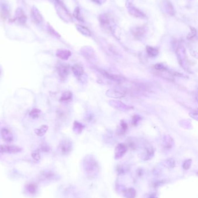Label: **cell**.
I'll return each instance as SVG.
<instances>
[{"mask_svg": "<svg viewBox=\"0 0 198 198\" xmlns=\"http://www.w3.org/2000/svg\"><path fill=\"white\" fill-rule=\"evenodd\" d=\"M84 169L88 176L94 177L99 172V166L96 160L92 156L86 157L84 161Z\"/></svg>", "mask_w": 198, "mask_h": 198, "instance_id": "1", "label": "cell"}, {"mask_svg": "<svg viewBox=\"0 0 198 198\" xmlns=\"http://www.w3.org/2000/svg\"><path fill=\"white\" fill-rule=\"evenodd\" d=\"M56 10L59 16L63 21L69 22L71 21L72 17L64 5L59 0H56Z\"/></svg>", "mask_w": 198, "mask_h": 198, "instance_id": "2", "label": "cell"}, {"mask_svg": "<svg viewBox=\"0 0 198 198\" xmlns=\"http://www.w3.org/2000/svg\"><path fill=\"white\" fill-rule=\"evenodd\" d=\"M26 20L27 17L23 10L21 8H18L15 12V16L13 21L20 25H24L26 24Z\"/></svg>", "mask_w": 198, "mask_h": 198, "instance_id": "3", "label": "cell"}, {"mask_svg": "<svg viewBox=\"0 0 198 198\" xmlns=\"http://www.w3.org/2000/svg\"><path fill=\"white\" fill-rule=\"evenodd\" d=\"M128 149V146L123 143H120L117 144L116 147L114 151V158L115 159H119L123 158V156L125 155Z\"/></svg>", "mask_w": 198, "mask_h": 198, "instance_id": "4", "label": "cell"}, {"mask_svg": "<svg viewBox=\"0 0 198 198\" xmlns=\"http://www.w3.org/2000/svg\"><path fill=\"white\" fill-rule=\"evenodd\" d=\"M31 15L32 18L36 23L40 24L43 22V17L39 10L36 7L33 6L31 10Z\"/></svg>", "mask_w": 198, "mask_h": 198, "instance_id": "5", "label": "cell"}, {"mask_svg": "<svg viewBox=\"0 0 198 198\" xmlns=\"http://www.w3.org/2000/svg\"><path fill=\"white\" fill-rule=\"evenodd\" d=\"M60 149L62 154L67 155L72 150V144L70 141L67 140H63L60 144Z\"/></svg>", "mask_w": 198, "mask_h": 198, "instance_id": "6", "label": "cell"}, {"mask_svg": "<svg viewBox=\"0 0 198 198\" xmlns=\"http://www.w3.org/2000/svg\"><path fill=\"white\" fill-rule=\"evenodd\" d=\"M22 151V148L15 146H6L0 144V153H15L19 152Z\"/></svg>", "mask_w": 198, "mask_h": 198, "instance_id": "7", "label": "cell"}, {"mask_svg": "<svg viewBox=\"0 0 198 198\" xmlns=\"http://www.w3.org/2000/svg\"><path fill=\"white\" fill-rule=\"evenodd\" d=\"M57 71L59 77L65 78L69 74V67L65 64H60L57 67Z\"/></svg>", "mask_w": 198, "mask_h": 198, "instance_id": "8", "label": "cell"}, {"mask_svg": "<svg viewBox=\"0 0 198 198\" xmlns=\"http://www.w3.org/2000/svg\"><path fill=\"white\" fill-rule=\"evenodd\" d=\"M154 154V151L152 146H147L144 147L142 153V159L144 160H149L152 158Z\"/></svg>", "mask_w": 198, "mask_h": 198, "instance_id": "9", "label": "cell"}, {"mask_svg": "<svg viewBox=\"0 0 198 198\" xmlns=\"http://www.w3.org/2000/svg\"><path fill=\"white\" fill-rule=\"evenodd\" d=\"M127 8H128V10L130 14L135 17L142 18L145 16V15L143 12H141L138 8L132 6L131 5L130 6H128Z\"/></svg>", "mask_w": 198, "mask_h": 198, "instance_id": "10", "label": "cell"}, {"mask_svg": "<svg viewBox=\"0 0 198 198\" xmlns=\"http://www.w3.org/2000/svg\"><path fill=\"white\" fill-rule=\"evenodd\" d=\"M1 135L3 140L7 142L11 143L13 141V136L11 132L6 128H3L1 130Z\"/></svg>", "mask_w": 198, "mask_h": 198, "instance_id": "11", "label": "cell"}, {"mask_svg": "<svg viewBox=\"0 0 198 198\" xmlns=\"http://www.w3.org/2000/svg\"><path fill=\"white\" fill-rule=\"evenodd\" d=\"M72 70L74 75L77 78L81 77L84 74V68L82 66L79 64H76L72 66Z\"/></svg>", "mask_w": 198, "mask_h": 198, "instance_id": "12", "label": "cell"}, {"mask_svg": "<svg viewBox=\"0 0 198 198\" xmlns=\"http://www.w3.org/2000/svg\"><path fill=\"white\" fill-rule=\"evenodd\" d=\"M100 72L105 77H106L107 79H110L112 81H116V82H120V81H123V78L120 76L110 74V73H107L105 71H101Z\"/></svg>", "mask_w": 198, "mask_h": 198, "instance_id": "13", "label": "cell"}, {"mask_svg": "<svg viewBox=\"0 0 198 198\" xmlns=\"http://www.w3.org/2000/svg\"><path fill=\"white\" fill-rule=\"evenodd\" d=\"M106 95L113 98H121L124 96V93L116 89H109L107 91Z\"/></svg>", "mask_w": 198, "mask_h": 198, "instance_id": "14", "label": "cell"}, {"mask_svg": "<svg viewBox=\"0 0 198 198\" xmlns=\"http://www.w3.org/2000/svg\"><path fill=\"white\" fill-rule=\"evenodd\" d=\"M71 54V52L67 50H58L56 52V56L64 60H67Z\"/></svg>", "mask_w": 198, "mask_h": 198, "instance_id": "15", "label": "cell"}, {"mask_svg": "<svg viewBox=\"0 0 198 198\" xmlns=\"http://www.w3.org/2000/svg\"><path fill=\"white\" fill-rule=\"evenodd\" d=\"M145 33V30L144 27H137L133 29V34L137 38L142 37Z\"/></svg>", "mask_w": 198, "mask_h": 198, "instance_id": "16", "label": "cell"}, {"mask_svg": "<svg viewBox=\"0 0 198 198\" xmlns=\"http://www.w3.org/2000/svg\"><path fill=\"white\" fill-rule=\"evenodd\" d=\"M136 194V191L133 188H127L123 192V195L126 198H135Z\"/></svg>", "mask_w": 198, "mask_h": 198, "instance_id": "17", "label": "cell"}, {"mask_svg": "<svg viewBox=\"0 0 198 198\" xmlns=\"http://www.w3.org/2000/svg\"><path fill=\"white\" fill-rule=\"evenodd\" d=\"M76 28L77 29V30L83 35L87 36V37H90L91 36V31H90V30L87 28L86 27L77 24L76 25Z\"/></svg>", "mask_w": 198, "mask_h": 198, "instance_id": "18", "label": "cell"}, {"mask_svg": "<svg viewBox=\"0 0 198 198\" xmlns=\"http://www.w3.org/2000/svg\"><path fill=\"white\" fill-rule=\"evenodd\" d=\"M48 129V126L47 125H42L41 126H40V128L39 129H35L34 132H35V133L38 136L42 137L46 133Z\"/></svg>", "mask_w": 198, "mask_h": 198, "instance_id": "19", "label": "cell"}, {"mask_svg": "<svg viewBox=\"0 0 198 198\" xmlns=\"http://www.w3.org/2000/svg\"><path fill=\"white\" fill-rule=\"evenodd\" d=\"M99 21H100V24L104 26H107L110 25V23L111 22L110 18L107 15H105V14H103L100 16Z\"/></svg>", "mask_w": 198, "mask_h": 198, "instance_id": "20", "label": "cell"}, {"mask_svg": "<svg viewBox=\"0 0 198 198\" xmlns=\"http://www.w3.org/2000/svg\"><path fill=\"white\" fill-rule=\"evenodd\" d=\"M55 176V175L53 173L51 172H46L41 173V174L40 175V178L41 180H51L54 179Z\"/></svg>", "mask_w": 198, "mask_h": 198, "instance_id": "21", "label": "cell"}, {"mask_svg": "<svg viewBox=\"0 0 198 198\" xmlns=\"http://www.w3.org/2000/svg\"><path fill=\"white\" fill-rule=\"evenodd\" d=\"M147 52L149 56L151 57H154L159 54V50L157 49L150 46L147 47Z\"/></svg>", "mask_w": 198, "mask_h": 198, "instance_id": "22", "label": "cell"}, {"mask_svg": "<svg viewBox=\"0 0 198 198\" xmlns=\"http://www.w3.org/2000/svg\"><path fill=\"white\" fill-rule=\"evenodd\" d=\"M84 128V126L80 123L79 122L77 121H75L74 122V125H73V130L77 133H81V132L83 131V129Z\"/></svg>", "mask_w": 198, "mask_h": 198, "instance_id": "23", "label": "cell"}, {"mask_svg": "<svg viewBox=\"0 0 198 198\" xmlns=\"http://www.w3.org/2000/svg\"><path fill=\"white\" fill-rule=\"evenodd\" d=\"M1 15L3 19H6L9 16V9H8V7L5 4L2 5L1 6Z\"/></svg>", "mask_w": 198, "mask_h": 198, "instance_id": "24", "label": "cell"}, {"mask_svg": "<svg viewBox=\"0 0 198 198\" xmlns=\"http://www.w3.org/2000/svg\"><path fill=\"white\" fill-rule=\"evenodd\" d=\"M27 191L31 194H34L37 192V186L36 184L34 183H30L27 185L26 187Z\"/></svg>", "mask_w": 198, "mask_h": 198, "instance_id": "25", "label": "cell"}, {"mask_svg": "<svg viewBox=\"0 0 198 198\" xmlns=\"http://www.w3.org/2000/svg\"><path fill=\"white\" fill-rule=\"evenodd\" d=\"M165 7H166V12L170 15H172L174 14V8L173 5H171V2L169 1V0H166V3H165Z\"/></svg>", "mask_w": 198, "mask_h": 198, "instance_id": "26", "label": "cell"}, {"mask_svg": "<svg viewBox=\"0 0 198 198\" xmlns=\"http://www.w3.org/2000/svg\"><path fill=\"white\" fill-rule=\"evenodd\" d=\"M72 96H73V95L70 91H66L62 94V96H61L60 100L61 101H65L69 100L72 99Z\"/></svg>", "mask_w": 198, "mask_h": 198, "instance_id": "27", "label": "cell"}, {"mask_svg": "<svg viewBox=\"0 0 198 198\" xmlns=\"http://www.w3.org/2000/svg\"><path fill=\"white\" fill-rule=\"evenodd\" d=\"M40 114H41V111L39 109L34 108L30 111L29 115L32 118L35 119V118H39Z\"/></svg>", "mask_w": 198, "mask_h": 198, "instance_id": "28", "label": "cell"}, {"mask_svg": "<svg viewBox=\"0 0 198 198\" xmlns=\"http://www.w3.org/2000/svg\"><path fill=\"white\" fill-rule=\"evenodd\" d=\"M73 16L74 17L77 19L79 21H80V22H84L81 16V14H80V8L79 7H76L74 10V12H73Z\"/></svg>", "mask_w": 198, "mask_h": 198, "instance_id": "29", "label": "cell"}, {"mask_svg": "<svg viewBox=\"0 0 198 198\" xmlns=\"http://www.w3.org/2000/svg\"><path fill=\"white\" fill-rule=\"evenodd\" d=\"M114 102V104H115V105L114 107H115L116 108H117V109H122L123 111H124L125 109H128V107L126 105L124 104L123 103L121 102L120 101H117L118 104H116L115 102V101H113Z\"/></svg>", "mask_w": 198, "mask_h": 198, "instance_id": "30", "label": "cell"}, {"mask_svg": "<svg viewBox=\"0 0 198 198\" xmlns=\"http://www.w3.org/2000/svg\"><path fill=\"white\" fill-rule=\"evenodd\" d=\"M48 32L51 35L55 36V37H60V35L54 30V29L50 25V24H48Z\"/></svg>", "mask_w": 198, "mask_h": 198, "instance_id": "31", "label": "cell"}, {"mask_svg": "<svg viewBox=\"0 0 198 198\" xmlns=\"http://www.w3.org/2000/svg\"><path fill=\"white\" fill-rule=\"evenodd\" d=\"M32 158L36 161H39L40 160V151L39 150H35L33 151L32 153Z\"/></svg>", "mask_w": 198, "mask_h": 198, "instance_id": "32", "label": "cell"}, {"mask_svg": "<svg viewBox=\"0 0 198 198\" xmlns=\"http://www.w3.org/2000/svg\"><path fill=\"white\" fill-rule=\"evenodd\" d=\"M192 165V160L191 159H187L183 163V169L185 170H188Z\"/></svg>", "mask_w": 198, "mask_h": 198, "instance_id": "33", "label": "cell"}, {"mask_svg": "<svg viewBox=\"0 0 198 198\" xmlns=\"http://www.w3.org/2000/svg\"><path fill=\"white\" fill-rule=\"evenodd\" d=\"M154 68L159 71H164L166 70V67L163 63H157L154 66Z\"/></svg>", "mask_w": 198, "mask_h": 198, "instance_id": "34", "label": "cell"}, {"mask_svg": "<svg viewBox=\"0 0 198 198\" xmlns=\"http://www.w3.org/2000/svg\"><path fill=\"white\" fill-rule=\"evenodd\" d=\"M166 167H168L169 168L174 167L175 166V162L173 159H169L166 160Z\"/></svg>", "mask_w": 198, "mask_h": 198, "instance_id": "35", "label": "cell"}, {"mask_svg": "<svg viewBox=\"0 0 198 198\" xmlns=\"http://www.w3.org/2000/svg\"><path fill=\"white\" fill-rule=\"evenodd\" d=\"M120 126H121V129H120V132L121 133H124L126 132V131L127 130V128H128V126L127 124L124 122V121H121V123H120Z\"/></svg>", "mask_w": 198, "mask_h": 198, "instance_id": "36", "label": "cell"}, {"mask_svg": "<svg viewBox=\"0 0 198 198\" xmlns=\"http://www.w3.org/2000/svg\"><path fill=\"white\" fill-rule=\"evenodd\" d=\"M141 119V117L139 115H135L133 117V124L136 125L140 120Z\"/></svg>", "mask_w": 198, "mask_h": 198, "instance_id": "37", "label": "cell"}, {"mask_svg": "<svg viewBox=\"0 0 198 198\" xmlns=\"http://www.w3.org/2000/svg\"><path fill=\"white\" fill-rule=\"evenodd\" d=\"M191 29H192V31H191V33L190 34H188V36L187 37L188 39H191V38L194 37L195 36V35H196V30H195V29H194V28H192Z\"/></svg>", "mask_w": 198, "mask_h": 198, "instance_id": "38", "label": "cell"}, {"mask_svg": "<svg viewBox=\"0 0 198 198\" xmlns=\"http://www.w3.org/2000/svg\"><path fill=\"white\" fill-rule=\"evenodd\" d=\"M41 149L44 152H48L50 150V147L47 144H43L41 146Z\"/></svg>", "mask_w": 198, "mask_h": 198, "instance_id": "39", "label": "cell"}, {"mask_svg": "<svg viewBox=\"0 0 198 198\" xmlns=\"http://www.w3.org/2000/svg\"><path fill=\"white\" fill-rule=\"evenodd\" d=\"M94 2H95L96 3H98L99 5L104 3L106 0H93Z\"/></svg>", "mask_w": 198, "mask_h": 198, "instance_id": "40", "label": "cell"}, {"mask_svg": "<svg viewBox=\"0 0 198 198\" xmlns=\"http://www.w3.org/2000/svg\"><path fill=\"white\" fill-rule=\"evenodd\" d=\"M150 198H157L156 197V195H151L150 196Z\"/></svg>", "mask_w": 198, "mask_h": 198, "instance_id": "41", "label": "cell"}, {"mask_svg": "<svg viewBox=\"0 0 198 198\" xmlns=\"http://www.w3.org/2000/svg\"><path fill=\"white\" fill-rule=\"evenodd\" d=\"M1 68H0V75H1Z\"/></svg>", "mask_w": 198, "mask_h": 198, "instance_id": "42", "label": "cell"}]
</instances>
